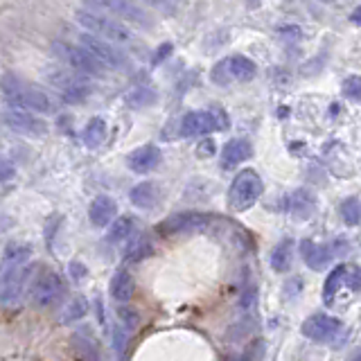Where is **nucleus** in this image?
Listing matches in <instances>:
<instances>
[{
    "label": "nucleus",
    "instance_id": "obj_10",
    "mask_svg": "<svg viewBox=\"0 0 361 361\" xmlns=\"http://www.w3.org/2000/svg\"><path fill=\"white\" fill-rule=\"evenodd\" d=\"M48 82L59 88V93L63 95L66 102H82L90 95V84L84 75L79 73H68V71H59V73H50Z\"/></svg>",
    "mask_w": 361,
    "mask_h": 361
},
{
    "label": "nucleus",
    "instance_id": "obj_34",
    "mask_svg": "<svg viewBox=\"0 0 361 361\" xmlns=\"http://www.w3.org/2000/svg\"><path fill=\"white\" fill-rule=\"evenodd\" d=\"M197 154H199V156H210V154H214L212 142H210V140H203V142H201V149H197Z\"/></svg>",
    "mask_w": 361,
    "mask_h": 361
},
{
    "label": "nucleus",
    "instance_id": "obj_27",
    "mask_svg": "<svg viewBox=\"0 0 361 361\" xmlns=\"http://www.w3.org/2000/svg\"><path fill=\"white\" fill-rule=\"evenodd\" d=\"M338 212H341V219L348 226H357L361 221V201L357 197H348L345 201H341Z\"/></svg>",
    "mask_w": 361,
    "mask_h": 361
},
{
    "label": "nucleus",
    "instance_id": "obj_14",
    "mask_svg": "<svg viewBox=\"0 0 361 361\" xmlns=\"http://www.w3.org/2000/svg\"><path fill=\"white\" fill-rule=\"evenodd\" d=\"M118 206L111 197H95L88 206V219L97 228H106L109 224L116 221Z\"/></svg>",
    "mask_w": 361,
    "mask_h": 361
},
{
    "label": "nucleus",
    "instance_id": "obj_15",
    "mask_svg": "<svg viewBox=\"0 0 361 361\" xmlns=\"http://www.w3.org/2000/svg\"><path fill=\"white\" fill-rule=\"evenodd\" d=\"M27 278H30V267H18V269L5 271L3 274V302L5 305L14 302L20 296Z\"/></svg>",
    "mask_w": 361,
    "mask_h": 361
},
{
    "label": "nucleus",
    "instance_id": "obj_22",
    "mask_svg": "<svg viewBox=\"0 0 361 361\" xmlns=\"http://www.w3.org/2000/svg\"><path fill=\"white\" fill-rule=\"evenodd\" d=\"M30 255H32V248L27 244H9V246H5V253H3L5 271L23 267V262H27Z\"/></svg>",
    "mask_w": 361,
    "mask_h": 361
},
{
    "label": "nucleus",
    "instance_id": "obj_24",
    "mask_svg": "<svg viewBox=\"0 0 361 361\" xmlns=\"http://www.w3.org/2000/svg\"><path fill=\"white\" fill-rule=\"evenodd\" d=\"M106 133H109V127H106V122L102 120V118H93V120H88V124L84 127V133H82V140L88 145V147H97L104 142L106 138Z\"/></svg>",
    "mask_w": 361,
    "mask_h": 361
},
{
    "label": "nucleus",
    "instance_id": "obj_31",
    "mask_svg": "<svg viewBox=\"0 0 361 361\" xmlns=\"http://www.w3.org/2000/svg\"><path fill=\"white\" fill-rule=\"evenodd\" d=\"M293 199V206H291V210L298 214V217H310V212H312V208H314V201H312V197L307 195V192H296V197H291Z\"/></svg>",
    "mask_w": 361,
    "mask_h": 361
},
{
    "label": "nucleus",
    "instance_id": "obj_4",
    "mask_svg": "<svg viewBox=\"0 0 361 361\" xmlns=\"http://www.w3.org/2000/svg\"><path fill=\"white\" fill-rule=\"evenodd\" d=\"M52 52L59 56V59L73 68V73H79L84 77H104L106 66L99 63L93 54L84 50L82 45H71L66 41H54L52 43Z\"/></svg>",
    "mask_w": 361,
    "mask_h": 361
},
{
    "label": "nucleus",
    "instance_id": "obj_17",
    "mask_svg": "<svg viewBox=\"0 0 361 361\" xmlns=\"http://www.w3.org/2000/svg\"><path fill=\"white\" fill-rule=\"evenodd\" d=\"M300 255L305 259V264H307L310 269H314V271H323L327 264H330V257H332L330 248L316 244L312 240L300 242Z\"/></svg>",
    "mask_w": 361,
    "mask_h": 361
},
{
    "label": "nucleus",
    "instance_id": "obj_5",
    "mask_svg": "<svg viewBox=\"0 0 361 361\" xmlns=\"http://www.w3.org/2000/svg\"><path fill=\"white\" fill-rule=\"evenodd\" d=\"M75 16H77L79 25L99 39H106L111 43H129L131 41V32L124 27L122 23L113 20L104 14H95V11H90V9H77Z\"/></svg>",
    "mask_w": 361,
    "mask_h": 361
},
{
    "label": "nucleus",
    "instance_id": "obj_9",
    "mask_svg": "<svg viewBox=\"0 0 361 361\" xmlns=\"http://www.w3.org/2000/svg\"><path fill=\"white\" fill-rule=\"evenodd\" d=\"M345 287L348 291H361V269L355 264H341L336 267L323 287V300L327 305H334L336 300V291Z\"/></svg>",
    "mask_w": 361,
    "mask_h": 361
},
{
    "label": "nucleus",
    "instance_id": "obj_3",
    "mask_svg": "<svg viewBox=\"0 0 361 361\" xmlns=\"http://www.w3.org/2000/svg\"><path fill=\"white\" fill-rule=\"evenodd\" d=\"M259 197H262V178H259L255 169H242L231 183L228 208L235 212H244L253 208Z\"/></svg>",
    "mask_w": 361,
    "mask_h": 361
},
{
    "label": "nucleus",
    "instance_id": "obj_12",
    "mask_svg": "<svg viewBox=\"0 0 361 361\" xmlns=\"http://www.w3.org/2000/svg\"><path fill=\"white\" fill-rule=\"evenodd\" d=\"M163 161V154L158 149L156 145H142L138 149H133L129 156H127V165L131 172L135 174H149L154 169L161 165Z\"/></svg>",
    "mask_w": 361,
    "mask_h": 361
},
{
    "label": "nucleus",
    "instance_id": "obj_11",
    "mask_svg": "<svg viewBox=\"0 0 361 361\" xmlns=\"http://www.w3.org/2000/svg\"><path fill=\"white\" fill-rule=\"evenodd\" d=\"M341 330V321L334 319L330 314H312L307 321L302 323L300 332L312 338V341H330Z\"/></svg>",
    "mask_w": 361,
    "mask_h": 361
},
{
    "label": "nucleus",
    "instance_id": "obj_13",
    "mask_svg": "<svg viewBox=\"0 0 361 361\" xmlns=\"http://www.w3.org/2000/svg\"><path fill=\"white\" fill-rule=\"evenodd\" d=\"M5 124L16 133H25V135H43L48 131L45 122L37 120L32 113H23V111H14V109H7L5 116H3Z\"/></svg>",
    "mask_w": 361,
    "mask_h": 361
},
{
    "label": "nucleus",
    "instance_id": "obj_30",
    "mask_svg": "<svg viewBox=\"0 0 361 361\" xmlns=\"http://www.w3.org/2000/svg\"><path fill=\"white\" fill-rule=\"evenodd\" d=\"M118 319H120L122 327H127V330H135V327L140 325V312L135 307H131V305H120Z\"/></svg>",
    "mask_w": 361,
    "mask_h": 361
},
{
    "label": "nucleus",
    "instance_id": "obj_1",
    "mask_svg": "<svg viewBox=\"0 0 361 361\" xmlns=\"http://www.w3.org/2000/svg\"><path fill=\"white\" fill-rule=\"evenodd\" d=\"M3 93L7 104L14 109V111H23V113H52L54 104L52 99L43 93V90H34V88H20L18 82L11 84L9 75H5V82H3Z\"/></svg>",
    "mask_w": 361,
    "mask_h": 361
},
{
    "label": "nucleus",
    "instance_id": "obj_40",
    "mask_svg": "<svg viewBox=\"0 0 361 361\" xmlns=\"http://www.w3.org/2000/svg\"><path fill=\"white\" fill-rule=\"evenodd\" d=\"M350 361H361V350H357V353H353V357H350Z\"/></svg>",
    "mask_w": 361,
    "mask_h": 361
},
{
    "label": "nucleus",
    "instance_id": "obj_8",
    "mask_svg": "<svg viewBox=\"0 0 361 361\" xmlns=\"http://www.w3.org/2000/svg\"><path fill=\"white\" fill-rule=\"evenodd\" d=\"M212 226V217L206 212H176L169 214L156 226L161 235H178V233H203Z\"/></svg>",
    "mask_w": 361,
    "mask_h": 361
},
{
    "label": "nucleus",
    "instance_id": "obj_18",
    "mask_svg": "<svg viewBox=\"0 0 361 361\" xmlns=\"http://www.w3.org/2000/svg\"><path fill=\"white\" fill-rule=\"evenodd\" d=\"M129 199L135 208L149 210V208H156L158 201H161V190H158V185L152 183V180H142V183H138L129 192Z\"/></svg>",
    "mask_w": 361,
    "mask_h": 361
},
{
    "label": "nucleus",
    "instance_id": "obj_6",
    "mask_svg": "<svg viewBox=\"0 0 361 361\" xmlns=\"http://www.w3.org/2000/svg\"><path fill=\"white\" fill-rule=\"evenodd\" d=\"M228 127V118L226 113L214 106V109H206V111H192L180 120V135H203L210 131H221Z\"/></svg>",
    "mask_w": 361,
    "mask_h": 361
},
{
    "label": "nucleus",
    "instance_id": "obj_37",
    "mask_svg": "<svg viewBox=\"0 0 361 361\" xmlns=\"http://www.w3.org/2000/svg\"><path fill=\"white\" fill-rule=\"evenodd\" d=\"M350 20H353L355 25H359V27H361V7H357V9L353 11V14H350Z\"/></svg>",
    "mask_w": 361,
    "mask_h": 361
},
{
    "label": "nucleus",
    "instance_id": "obj_7",
    "mask_svg": "<svg viewBox=\"0 0 361 361\" xmlns=\"http://www.w3.org/2000/svg\"><path fill=\"white\" fill-rule=\"evenodd\" d=\"M79 45L93 54L99 63L113 68V71H122V68L129 66V59L124 56V52H120L111 41L95 37V34H88V32L79 34Z\"/></svg>",
    "mask_w": 361,
    "mask_h": 361
},
{
    "label": "nucleus",
    "instance_id": "obj_25",
    "mask_svg": "<svg viewBox=\"0 0 361 361\" xmlns=\"http://www.w3.org/2000/svg\"><path fill=\"white\" fill-rule=\"evenodd\" d=\"M90 7H102V9L118 11L122 18L133 20V23H147L145 14L133 3H90Z\"/></svg>",
    "mask_w": 361,
    "mask_h": 361
},
{
    "label": "nucleus",
    "instance_id": "obj_39",
    "mask_svg": "<svg viewBox=\"0 0 361 361\" xmlns=\"http://www.w3.org/2000/svg\"><path fill=\"white\" fill-rule=\"evenodd\" d=\"M251 359H253V353H251V350H248V353H246L244 357H240L237 361H251Z\"/></svg>",
    "mask_w": 361,
    "mask_h": 361
},
{
    "label": "nucleus",
    "instance_id": "obj_35",
    "mask_svg": "<svg viewBox=\"0 0 361 361\" xmlns=\"http://www.w3.org/2000/svg\"><path fill=\"white\" fill-rule=\"evenodd\" d=\"M124 345H127V336H122V330L118 327V330H116V348H118V353H122Z\"/></svg>",
    "mask_w": 361,
    "mask_h": 361
},
{
    "label": "nucleus",
    "instance_id": "obj_19",
    "mask_svg": "<svg viewBox=\"0 0 361 361\" xmlns=\"http://www.w3.org/2000/svg\"><path fill=\"white\" fill-rule=\"evenodd\" d=\"M133 291H135L133 276L129 274L127 269L118 271V274L113 276V280H111V296L116 298L118 302L127 305V302L133 298Z\"/></svg>",
    "mask_w": 361,
    "mask_h": 361
},
{
    "label": "nucleus",
    "instance_id": "obj_23",
    "mask_svg": "<svg viewBox=\"0 0 361 361\" xmlns=\"http://www.w3.org/2000/svg\"><path fill=\"white\" fill-rule=\"evenodd\" d=\"M291 255H293V244H291V240H285L271 251L269 262H271V267H274V271L285 274V271L291 267Z\"/></svg>",
    "mask_w": 361,
    "mask_h": 361
},
{
    "label": "nucleus",
    "instance_id": "obj_2",
    "mask_svg": "<svg viewBox=\"0 0 361 361\" xmlns=\"http://www.w3.org/2000/svg\"><path fill=\"white\" fill-rule=\"evenodd\" d=\"M66 298V282L52 269H43L30 285V302L37 310L56 307Z\"/></svg>",
    "mask_w": 361,
    "mask_h": 361
},
{
    "label": "nucleus",
    "instance_id": "obj_29",
    "mask_svg": "<svg viewBox=\"0 0 361 361\" xmlns=\"http://www.w3.org/2000/svg\"><path fill=\"white\" fill-rule=\"evenodd\" d=\"M88 314V300L84 296H75L71 300V305L66 307V314L61 316V323H73V321H79L84 319Z\"/></svg>",
    "mask_w": 361,
    "mask_h": 361
},
{
    "label": "nucleus",
    "instance_id": "obj_26",
    "mask_svg": "<svg viewBox=\"0 0 361 361\" xmlns=\"http://www.w3.org/2000/svg\"><path fill=\"white\" fill-rule=\"evenodd\" d=\"M124 99H127V104L131 109H142V106L154 104L156 93H154V88H149V86H138V88H131Z\"/></svg>",
    "mask_w": 361,
    "mask_h": 361
},
{
    "label": "nucleus",
    "instance_id": "obj_36",
    "mask_svg": "<svg viewBox=\"0 0 361 361\" xmlns=\"http://www.w3.org/2000/svg\"><path fill=\"white\" fill-rule=\"evenodd\" d=\"M169 50H172V45H163V50H158V54H156V59H154V63H158V61H161V59H165V56H167V52Z\"/></svg>",
    "mask_w": 361,
    "mask_h": 361
},
{
    "label": "nucleus",
    "instance_id": "obj_21",
    "mask_svg": "<svg viewBox=\"0 0 361 361\" xmlns=\"http://www.w3.org/2000/svg\"><path fill=\"white\" fill-rule=\"evenodd\" d=\"M152 253H154V244L149 242V237H138V240H133L127 248H124L122 259L127 264H135V262H142V259L149 257Z\"/></svg>",
    "mask_w": 361,
    "mask_h": 361
},
{
    "label": "nucleus",
    "instance_id": "obj_32",
    "mask_svg": "<svg viewBox=\"0 0 361 361\" xmlns=\"http://www.w3.org/2000/svg\"><path fill=\"white\" fill-rule=\"evenodd\" d=\"M212 82L214 84H219V86H228L233 82V77L228 73V59H224L219 61L217 66L212 68Z\"/></svg>",
    "mask_w": 361,
    "mask_h": 361
},
{
    "label": "nucleus",
    "instance_id": "obj_20",
    "mask_svg": "<svg viewBox=\"0 0 361 361\" xmlns=\"http://www.w3.org/2000/svg\"><path fill=\"white\" fill-rule=\"evenodd\" d=\"M228 73L235 82H251L257 75V66L255 61L248 59V56L235 54V56H228Z\"/></svg>",
    "mask_w": 361,
    "mask_h": 361
},
{
    "label": "nucleus",
    "instance_id": "obj_16",
    "mask_svg": "<svg viewBox=\"0 0 361 361\" xmlns=\"http://www.w3.org/2000/svg\"><path fill=\"white\" fill-rule=\"evenodd\" d=\"M251 156H253V145L248 140H244V138H235L231 142H226L224 152H221V165L226 169H231L235 165L248 161Z\"/></svg>",
    "mask_w": 361,
    "mask_h": 361
},
{
    "label": "nucleus",
    "instance_id": "obj_38",
    "mask_svg": "<svg viewBox=\"0 0 361 361\" xmlns=\"http://www.w3.org/2000/svg\"><path fill=\"white\" fill-rule=\"evenodd\" d=\"M71 269H73V274H75L77 278H82V276L86 274V271H84V267L79 264V262H73V264H71Z\"/></svg>",
    "mask_w": 361,
    "mask_h": 361
},
{
    "label": "nucleus",
    "instance_id": "obj_28",
    "mask_svg": "<svg viewBox=\"0 0 361 361\" xmlns=\"http://www.w3.org/2000/svg\"><path fill=\"white\" fill-rule=\"evenodd\" d=\"M135 228V221L133 217H118L116 221L111 224V231H109V242H122L133 233Z\"/></svg>",
    "mask_w": 361,
    "mask_h": 361
},
{
    "label": "nucleus",
    "instance_id": "obj_33",
    "mask_svg": "<svg viewBox=\"0 0 361 361\" xmlns=\"http://www.w3.org/2000/svg\"><path fill=\"white\" fill-rule=\"evenodd\" d=\"M343 95L355 99V102H361V77L353 75V77H345L343 82Z\"/></svg>",
    "mask_w": 361,
    "mask_h": 361
}]
</instances>
